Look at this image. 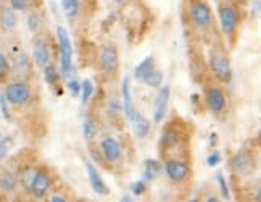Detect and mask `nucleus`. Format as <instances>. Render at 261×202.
<instances>
[{"label": "nucleus", "instance_id": "obj_1", "mask_svg": "<svg viewBox=\"0 0 261 202\" xmlns=\"http://www.w3.org/2000/svg\"><path fill=\"white\" fill-rule=\"evenodd\" d=\"M190 148V132L180 120H173L165 127V132L160 138V153L163 159L179 157L186 159Z\"/></svg>", "mask_w": 261, "mask_h": 202}, {"label": "nucleus", "instance_id": "obj_4", "mask_svg": "<svg viewBox=\"0 0 261 202\" xmlns=\"http://www.w3.org/2000/svg\"><path fill=\"white\" fill-rule=\"evenodd\" d=\"M4 95L8 101V105H12L13 108H23L33 101V88L28 80L15 79L12 82L5 84Z\"/></svg>", "mask_w": 261, "mask_h": 202}, {"label": "nucleus", "instance_id": "obj_40", "mask_svg": "<svg viewBox=\"0 0 261 202\" xmlns=\"http://www.w3.org/2000/svg\"><path fill=\"white\" fill-rule=\"evenodd\" d=\"M0 138H2V133H0Z\"/></svg>", "mask_w": 261, "mask_h": 202}, {"label": "nucleus", "instance_id": "obj_32", "mask_svg": "<svg viewBox=\"0 0 261 202\" xmlns=\"http://www.w3.org/2000/svg\"><path fill=\"white\" fill-rule=\"evenodd\" d=\"M216 181L219 185V189H221V196H223L224 199L229 197V186H227V180L224 178L223 172H218L216 174Z\"/></svg>", "mask_w": 261, "mask_h": 202}, {"label": "nucleus", "instance_id": "obj_13", "mask_svg": "<svg viewBox=\"0 0 261 202\" xmlns=\"http://www.w3.org/2000/svg\"><path fill=\"white\" fill-rule=\"evenodd\" d=\"M100 151H102V154L108 162V165L121 162L123 149H121V145H119L113 137H105L102 141H100Z\"/></svg>", "mask_w": 261, "mask_h": 202}, {"label": "nucleus", "instance_id": "obj_8", "mask_svg": "<svg viewBox=\"0 0 261 202\" xmlns=\"http://www.w3.org/2000/svg\"><path fill=\"white\" fill-rule=\"evenodd\" d=\"M203 101L208 111H212L213 114L221 116L227 111V96L223 87L216 84L205 85L203 88Z\"/></svg>", "mask_w": 261, "mask_h": 202}, {"label": "nucleus", "instance_id": "obj_6", "mask_svg": "<svg viewBox=\"0 0 261 202\" xmlns=\"http://www.w3.org/2000/svg\"><path fill=\"white\" fill-rule=\"evenodd\" d=\"M33 59L37 68L44 69L52 63V37L47 31H39L33 37Z\"/></svg>", "mask_w": 261, "mask_h": 202}, {"label": "nucleus", "instance_id": "obj_31", "mask_svg": "<svg viewBox=\"0 0 261 202\" xmlns=\"http://www.w3.org/2000/svg\"><path fill=\"white\" fill-rule=\"evenodd\" d=\"M8 5L12 7L15 12H29L33 8L31 0H8Z\"/></svg>", "mask_w": 261, "mask_h": 202}, {"label": "nucleus", "instance_id": "obj_14", "mask_svg": "<svg viewBox=\"0 0 261 202\" xmlns=\"http://www.w3.org/2000/svg\"><path fill=\"white\" fill-rule=\"evenodd\" d=\"M229 167L236 175H245L253 169V157L252 154L245 153V151H239L229 160Z\"/></svg>", "mask_w": 261, "mask_h": 202}, {"label": "nucleus", "instance_id": "obj_20", "mask_svg": "<svg viewBox=\"0 0 261 202\" xmlns=\"http://www.w3.org/2000/svg\"><path fill=\"white\" fill-rule=\"evenodd\" d=\"M130 122L134 124V132H136L137 138L142 140V138H145L150 133V122H148V119L144 117L140 113H136Z\"/></svg>", "mask_w": 261, "mask_h": 202}, {"label": "nucleus", "instance_id": "obj_29", "mask_svg": "<svg viewBox=\"0 0 261 202\" xmlns=\"http://www.w3.org/2000/svg\"><path fill=\"white\" fill-rule=\"evenodd\" d=\"M94 93V85L90 80H83V84H81V92H79V98H81V103L83 106H87L89 105V101H90V96H92Z\"/></svg>", "mask_w": 261, "mask_h": 202}, {"label": "nucleus", "instance_id": "obj_23", "mask_svg": "<svg viewBox=\"0 0 261 202\" xmlns=\"http://www.w3.org/2000/svg\"><path fill=\"white\" fill-rule=\"evenodd\" d=\"M156 66H155V58L153 56H147L144 61H140L137 66H136V69H134V77H136V80H142L150 71L152 69H155Z\"/></svg>", "mask_w": 261, "mask_h": 202}, {"label": "nucleus", "instance_id": "obj_37", "mask_svg": "<svg viewBox=\"0 0 261 202\" xmlns=\"http://www.w3.org/2000/svg\"><path fill=\"white\" fill-rule=\"evenodd\" d=\"M48 200H50V202H65L66 197L62 196V194H55V196H52V197H48Z\"/></svg>", "mask_w": 261, "mask_h": 202}, {"label": "nucleus", "instance_id": "obj_21", "mask_svg": "<svg viewBox=\"0 0 261 202\" xmlns=\"http://www.w3.org/2000/svg\"><path fill=\"white\" fill-rule=\"evenodd\" d=\"M163 172V165L156 159H147L144 162V178L147 181L155 180Z\"/></svg>", "mask_w": 261, "mask_h": 202}, {"label": "nucleus", "instance_id": "obj_25", "mask_svg": "<svg viewBox=\"0 0 261 202\" xmlns=\"http://www.w3.org/2000/svg\"><path fill=\"white\" fill-rule=\"evenodd\" d=\"M163 79H165L163 73L155 68V69L150 71V73L142 79V82L145 85H148V87H152V88H160V87L163 85Z\"/></svg>", "mask_w": 261, "mask_h": 202}, {"label": "nucleus", "instance_id": "obj_34", "mask_svg": "<svg viewBox=\"0 0 261 202\" xmlns=\"http://www.w3.org/2000/svg\"><path fill=\"white\" fill-rule=\"evenodd\" d=\"M130 191H133L134 196H142L147 191L145 181H136V183H133V186H130Z\"/></svg>", "mask_w": 261, "mask_h": 202}, {"label": "nucleus", "instance_id": "obj_22", "mask_svg": "<svg viewBox=\"0 0 261 202\" xmlns=\"http://www.w3.org/2000/svg\"><path fill=\"white\" fill-rule=\"evenodd\" d=\"M62 8L69 21H74L81 12V0H62Z\"/></svg>", "mask_w": 261, "mask_h": 202}, {"label": "nucleus", "instance_id": "obj_38", "mask_svg": "<svg viewBox=\"0 0 261 202\" xmlns=\"http://www.w3.org/2000/svg\"><path fill=\"white\" fill-rule=\"evenodd\" d=\"M229 2H232L237 7H244V5H247L250 2V0H229Z\"/></svg>", "mask_w": 261, "mask_h": 202}, {"label": "nucleus", "instance_id": "obj_11", "mask_svg": "<svg viewBox=\"0 0 261 202\" xmlns=\"http://www.w3.org/2000/svg\"><path fill=\"white\" fill-rule=\"evenodd\" d=\"M98 63L102 73L110 77L115 79L119 73V52L113 44H107L100 48V56H98Z\"/></svg>", "mask_w": 261, "mask_h": 202}, {"label": "nucleus", "instance_id": "obj_33", "mask_svg": "<svg viewBox=\"0 0 261 202\" xmlns=\"http://www.w3.org/2000/svg\"><path fill=\"white\" fill-rule=\"evenodd\" d=\"M0 111H2V116L10 122V120H12V113H10V109H8V101H7L4 92L0 93Z\"/></svg>", "mask_w": 261, "mask_h": 202}, {"label": "nucleus", "instance_id": "obj_12", "mask_svg": "<svg viewBox=\"0 0 261 202\" xmlns=\"http://www.w3.org/2000/svg\"><path fill=\"white\" fill-rule=\"evenodd\" d=\"M10 66H12V71L15 73V76L18 79L23 80H31L34 77V66L31 58H29L23 50L21 52H15L12 56V61H10Z\"/></svg>", "mask_w": 261, "mask_h": 202}, {"label": "nucleus", "instance_id": "obj_19", "mask_svg": "<svg viewBox=\"0 0 261 202\" xmlns=\"http://www.w3.org/2000/svg\"><path fill=\"white\" fill-rule=\"evenodd\" d=\"M121 96H123V105H121L123 113H124L126 119L130 122L137 111H136L134 103H133V95H130V82H129V77H124L123 84H121Z\"/></svg>", "mask_w": 261, "mask_h": 202}, {"label": "nucleus", "instance_id": "obj_7", "mask_svg": "<svg viewBox=\"0 0 261 202\" xmlns=\"http://www.w3.org/2000/svg\"><path fill=\"white\" fill-rule=\"evenodd\" d=\"M54 181H55L54 174L48 167H45V165L36 167L28 191L31 193V196L34 199H44L48 194V191L52 189Z\"/></svg>", "mask_w": 261, "mask_h": 202}, {"label": "nucleus", "instance_id": "obj_18", "mask_svg": "<svg viewBox=\"0 0 261 202\" xmlns=\"http://www.w3.org/2000/svg\"><path fill=\"white\" fill-rule=\"evenodd\" d=\"M86 169H87V175H89V181H90V186H92V189L98 196H108L110 194V188L107 186L102 175L98 174L97 167L94 164H90V162H86Z\"/></svg>", "mask_w": 261, "mask_h": 202}, {"label": "nucleus", "instance_id": "obj_2", "mask_svg": "<svg viewBox=\"0 0 261 202\" xmlns=\"http://www.w3.org/2000/svg\"><path fill=\"white\" fill-rule=\"evenodd\" d=\"M208 66L212 69L213 76L221 84H229L232 80V66H230V58L226 47L216 42L212 50H210V58H208Z\"/></svg>", "mask_w": 261, "mask_h": 202}, {"label": "nucleus", "instance_id": "obj_30", "mask_svg": "<svg viewBox=\"0 0 261 202\" xmlns=\"http://www.w3.org/2000/svg\"><path fill=\"white\" fill-rule=\"evenodd\" d=\"M13 138L12 137H2L0 138V160H4L7 154L10 153V149L13 148Z\"/></svg>", "mask_w": 261, "mask_h": 202}, {"label": "nucleus", "instance_id": "obj_17", "mask_svg": "<svg viewBox=\"0 0 261 202\" xmlns=\"http://www.w3.org/2000/svg\"><path fill=\"white\" fill-rule=\"evenodd\" d=\"M0 27L5 34H12L18 27V12L10 5H0Z\"/></svg>", "mask_w": 261, "mask_h": 202}, {"label": "nucleus", "instance_id": "obj_9", "mask_svg": "<svg viewBox=\"0 0 261 202\" xmlns=\"http://www.w3.org/2000/svg\"><path fill=\"white\" fill-rule=\"evenodd\" d=\"M57 40L60 48V68H62V74L66 77L73 69V44L63 26L57 27Z\"/></svg>", "mask_w": 261, "mask_h": 202}, {"label": "nucleus", "instance_id": "obj_28", "mask_svg": "<svg viewBox=\"0 0 261 202\" xmlns=\"http://www.w3.org/2000/svg\"><path fill=\"white\" fill-rule=\"evenodd\" d=\"M83 130H84V138L87 141H92L97 137V133H98V125H97V122H95L92 117H87L84 120Z\"/></svg>", "mask_w": 261, "mask_h": 202}, {"label": "nucleus", "instance_id": "obj_15", "mask_svg": "<svg viewBox=\"0 0 261 202\" xmlns=\"http://www.w3.org/2000/svg\"><path fill=\"white\" fill-rule=\"evenodd\" d=\"M169 95H171V88L168 85L160 87V92L155 98V111H153V120L155 124H162L166 117V111L169 105Z\"/></svg>", "mask_w": 261, "mask_h": 202}, {"label": "nucleus", "instance_id": "obj_36", "mask_svg": "<svg viewBox=\"0 0 261 202\" xmlns=\"http://www.w3.org/2000/svg\"><path fill=\"white\" fill-rule=\"evenodd\" d=\"M219 160H221V154L218 153V151H215V153H212V154L208 156L206 162H208V165H210V167H215V165H218V164H219Z\"/></svg>", "mask_w": 261, "mask_h": 202}, {"label": "nucleus", "instance_id": "obj_10", "mask_svg": "<svg viewBox=\"0 0 261 202\" xmlns=\"http://www.w3.org/2000/svg\"><path fill=\"white\" fill-rule=\"evenodd\" d=\"M165 174L171 183L180 185V183H186L190 178L192 165H190L189 160L186 159L169 157V159H165Z\"/></svg>", "mask_w": 261, "mask_h": 202}, {"label": "nucleus", "instance_id": "obj_3", "mask_svg": "<svg viewBox=\"0 0 261 202\" xmlns=\"http://www.w3.org/2000/svg\"><path fill=\"white\" fill-rule=\"evenodd\" d=\"M218 18H219L221 32L230 40V44H234L239 34V24H240L239 7L234 5L232 2H229V0L221 2L218 5Z\"/></svg>", "mask_w": 261, "mask_h": 202}, {"label": "nucleus", "instance_id": "obj_5", "mask_svg": "<svg viewBox=\"0 0 261 202\" xmlns=\"http://www.w3.org/2000/svg\"><path fill=\"white\" fill-rule=\"evenodd\" d=\"M187 15L190 23L197 29H210L215 23L213 10L208 5L206 0H189L187 4Z\"/></svg>", "mask_w": 261, "mask_h": 202}, {"label": "nucleus", "instance_id": "obj_16", "mask_svg": "<svg viewBox=\"0 0 261 202\" xmlns=\"http://www.w3.org/2000/svg\"><path fill=\"white\" fill-rule=\"evenodd\" d=\"M19 186V180H18V174L13 172L8 167H2L0 169V191L7 196H12L16 193V189Z\"/></svg>", "mask_w": 261, "mask_h": 202}, {"label": "nucleus", "instance_id": "obj_24", "mask_svg": "<svg viewBox=\"0 0 261 202\" xmlns=\"http://www.w3.org/2000/svg\"><path fill=\"white\" fill-rule=\"evenodd\" d=\"M26 24H28V29L31 32H39L42 31V26H44V21H42V16L39 12L36 10H31V12L28 13V18H26Z\"/></svg>", "mask_w": 261, "mask_h": 202}, {"label": "nucleus", "instance_id": "obj_39", "mask_svg": "<svg viewBox=\"0 0 261 202\" xmlns=\"http://www.w3.org/2000/svg\"><path fill=\"white\" fill-rule=\"evenodd\" d=\"M127 2H129V0H116V4H118V5H121V7L126 5Z\"/></svg>", "mask_w": 261, "mask_h": 202}, {"label": "nucleus", "instance_id": "obj_26", "mask_svg": "<svg viewBox=\"0 0 261 202\" xmlns=\"http://www.w3.org/2000/svg\"><path fill=\"white\" fill-rule=\"evenodd\" d=\"M42 71H44V80L50 87H55L60 84V73L54 63H48Z\"/></svg>", "mask_w": 261, "mask_h": 202}, {"label": "nucleus", "instance_id": "obj_35", "mask_svg": "<svg viewBox=\"0 0 261 202\" xmlns=\"http://www.w3.org/2000/svg\"><path fill=\"white\" fill-rule=\"evenodd\" d=\"M68 90H69V93H71L73 96H79V92H81V84L77 82V80L74 79H68Z\"/></svg>", "mask_w": 261, "mask_h": 202}, {"label": "nucleus", "instance_id": "obj_27", "mask_svg": "<svg viewBox=\"0 0 261 202\" xmlns=\"http://www.w3.org/2000/svg\"><path fill=\"white\" fill-rule=\"evenodd\" d=\"M12 74V66H10L8 58L0 52V85H5Z\"/></svg>", "mask_w": 261, "mask_h": 202}]
</instances>
